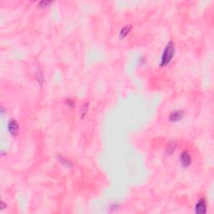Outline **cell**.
I'll return each mask as SVG.
<instances>
[{
	"label": "cell",
	"instance_id": "cell-8",
	"mask_svg": "<svg viewBox=\"0 0 214 214\" xmlns=\"http://www.w3.org/2000/svg\"><path fill=\"white\" fill-rule=\"evenodd\" d=\"M176 148H177V143H176V142H172V143H171L170 145L167 147V150H166L167 155H171V154L172 153L173 151H175Z\"/></svg>",
	"mask_w": 214,
	"mask_h": 214
},
{
	"label": "cell",
	"instance_id": "cell-10",
	"mask_svg": "<svg viewBox=\"0 0 214 214\" xmlns=\"http://www.w3.org/2000/svg\"><path fill=\"white\" fill-rule=\"evenodd\" d=\"M51 3L52 2H50V1H40V2H39V5L40 7H46Z\"/></svg>",
	"mask_w": 214,
	"mask_h": 214
},
{
	"label": "cell",
	"instance_id": "cell-9",
	"mask_svg": "<svg viewBox=\"0 0 214 214\" xmlns=\"http://www.w3.org/2000/svg\"><path fill=\"white\" fill-rule=\"evenodd\" d=\"M87 110H88V103L84 104L83 106L81 108V115H82V118H84V116L86 115Z\"/></svg>",
	"mask_w": 214,
	"mask_h": 214
},
{
	"label": "cell",
	"instance_id": "cell-1",
	"mask_svg": "<svg viewBox=\"0 0 214 214\" xmlns=\"http://www.w3.org/2000/svg\"><path fill=\"white\" fill-rule=\"evenodd\" d=\"M175 50H176L175 49V44H174L172 41H170L166 45L165 50H163L161 59H160V67H165L170 63L171 60H172V58H173L174 54H175Z\"/></svg>",
	"mask_w": 214,
	"mask_h": 214
},
{
	"label": "cell",
	"instance_id": "cell-3",
	"mask_svg": "<svg viewBox=\"0 0 214 214\" xmlns=\"http://www.w3.org/2000/svg\"><path fill=\"white\" fill-rule=\"evenodd\" d=\"M180 162L183 167H187L191 165L192 157L187 150H184L180 155Z\"/></svg>",
	"mask_w": 214,
	"mask_h": 214
},
{
	"label": "cell",
	"instance_id": "cell-11",
	"mask_svg": "<svg viewBox=\"0 0 214 214\" xmlns=\"http://www.w3.org/2000/svg\"><path fill=\"white\" fill-rule=\"evenodd\" d=\"M66 104L70 107H73L74 105V101H73V100H67Z\"/></svg>",
	"mask_w": 214,
	"mask_h": 214
},
{
	"label": "cell",
	"instance_id": "cell-4",
	"mask_svg": "<svg viewBox=\"0 0 214 214\" xmlns=\"http://www.w3.org/2000/svg\"><path fill=\"white\" fill-rule=\"evenodd\" d=\"M184 116V111L181 110H177L172 111L169 116V120L172 122H177L181 120Z\"/></svg>",
	"mask_w": 214,
	"mask_h": 214
},
{
	"label": "cell",
	"instance_id": "cell-2",
	"mask_svg": "<svg viewBox=\"0 0 214 214\" xmlns=\"http://www.w3.org/2000/svg\"><path fill=\"white\" fill-rule=\"evenodd\" d=\"M8 130L9 132L11 134V136H15L19 133V124L14 119H11L8 123Z\"/></svg>",
	"mask_w": 214,
	"mask_h": 214
},
{
	"label": "cell",
	"instance_id": "cell-5",
	"mask_svg": "<svg viewBox=\"0 0 214 214\" xmlns=\"http://www.w3.org/2000/svg\"><path fill=\"white\" fill-rule=\"evenodd\" d=\"M195 212L196 213H205L207 212V203L206 201L204 200L203 198H202L197 202V203L196 204L195 207Z\"/></svg>",
	"mask_w": 214,
	"mask_h": 214
},
{
	"label": "cell",
	"instance_id": "cell-6",
	"mask_svg": "<svg viewBox=\"0 0 214 214\" xmlns=\"http://www.w3.org/2000/svg\"><path fill=\"white\" fill-rule=\"evenodd\" d=\"M131 29H132L131 25H126V26L123 27L120 31V33H119V38H120V40L126 38L127 36V34L130 32Z\"/></svg>",
	"mask_w": 214,
	"mask_h": 214
},
{
	"label": "cell",
	"instance_id": "cell-7",
	"mask_svg": "<svg viewBox=\"0 0 214 214\" xmlns=\"http://www.w3.org/2000/svg\"><path fill=\"white\" fill-rule=\"evenodd\" d=\"M58 160H59V161H60V163H62L64 166V167H70L72 165H71V163H70V160H66L65 158H64L62 156H60V155H58Z\"/></svg>",
	"mask_w": 214,
	"mask_h": 214
}]
</instances>
